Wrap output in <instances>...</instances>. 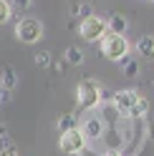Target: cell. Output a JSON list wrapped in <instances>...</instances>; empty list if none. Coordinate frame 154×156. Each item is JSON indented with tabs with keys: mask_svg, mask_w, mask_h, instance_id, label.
Wrapping results in <instances>:
<instances>
[{
	"mask_svg": "<svg viewBox=\"0 0 154 156\" xmlns=\"http://www.w3.org/2000/svg\"><path fill=\"white\" fill-rule=\"evenodd\" d=\"M8 3H10L13 8H18V10H28L33 0H8Z\"/></svg>",
	"mask_w": 154,
	"mask_h": 156,
	"instance_id": "obj_19",
	"label": "cell"
},
{
	"mask_svg": "<svg viewBox=\"0 0 154 156\" xmlns=\"http://www.w3.org/2000/svg\"><path fill=\"white\" fill-rule=\"evenodd\" d=\"M68 10H71V15H79L81 20H83V18H89V15H94V8L89 3H71Z\"/></svg>",
	"mask_w": 154,
	"mask_h": 156,
	"instance_id": "obj_15",
	"label": "cell"
},
{
	"mask_svg": "<svg viewBox=\"0 0 154 156\" xmlns=\"http://www.w3.org/2000/svg\"><path fill=\"white\" fill-rule=\"evenodd\" d=\"M124 76H129V78H134V76H139V61H131V58L127 55L124 58Z\"/></svg>",
	"mask_w": 154,
	"mask_h": 156,
	"instance_id": "obj_16",
	"label": "cell"
},
{
	"mask_svg": "<svg viewBox=\"0 0 154 156\" xmlns=\"http://www.w3.org/2000/svg\"><path fill=\"white\" fill-rule=\"evenodd\" d=\"M35 66H41V68H48V66H51V53H48V51H41V53H35Z\"/></svg>",
	"mask_w": 154,
	"mask_h": 156,
	"instance_id": "obj_18",
	"label": "cell"
},
{
	"mask_svg": "<svg viewBox=\"0 0 154 156\" xmlns=\"http://www.w3.org/2000/svg\"><path fill=\"white\" fill-rule=\"evenodd\" d=\"M13 18V5L8 3V0H0V25L8 23Z\"/></svg>",
	"mask_w": 154,
	"mask_h": 156,
	"instance_id": "obj_17",
	"label": "cell"
},
{
	"mask_svg": "<svg viewBox=\"0 0 154 156\" xmlns=\"http://www.w3.org/2000/svg\"><path fill=\"white\" fill-rule=\"evenodd\" d=\"M15 35L20 43H28L33 45L43 38V23L38 20V18H23V20H18L15 25Z\"/></svg>",
	"mask_w": 154,
	"mask_h": 156,
	"instance_id": "obj_4",
	"label": "cell"
},
{
	"mask_svg": "<svg viewBox=\"0 0 154 156\" xmlns=\"http://www.w3.org/2000/svg\"><path fill=\"white\" fill-rule=\"evenodd\" d=\"M53 68H56V73H58V76H63V71L68 68V63H66V58H63V61H56V63H53Z\"/></svg>",
	"mask_w": 154,
	"mask_h": 156,
	"instance_id": "obj_20",
	"label": "cell"
},
{
	"mask_svg": "<svg viewBox=\"0 0 154 156\" xmlns=\"http://www.w3.org/2000/svg\"><path fill=\"white\" fill-rule=\"evenodd\" d=\"M15 86H18V73H15V68H13V66H5L3 73H0V88L13 91Z\"/></svg>",
	"mask_w": 154,
	"mask_h": 156,
	"instance_id": "obj_11",
	"label": "cell"
},
{
	"mask_svg": "<svg viewBox=\"0 0 154 156\" xmlns=\"http://www.w3.org/2000/svg\"><path fill=\"white\" fill-rule=\"evenodd\" d=\"M99 43H101V53L106 55L109 61H114V63H121L124 58L129 55V51H131L127 35H116V33H106Z\"/></svg>",
	"mask_w": 154,
	"mask_h": 156,
	"instance_id": "obj_2",
	"label": "cell"
},
{
	"mask_svg": "<svg viewBox=\"0 0 154 156\" xmlns=\"http://www.w3.org/2000/svg\"><path fill=\"white\" fill-rule=\"evenodd\" d=\"M137 53L144 61H154V35H141L137 41Z\"/></svg>",
	"mask_w": 154,
	"mask_h": 156,
	"instance_id": "obj_8",
	"label": "cell"
},
{
	"mask_svg": "<svg viewBox=\"0 0 154 156\" xmlns=\"http://www.w3.org/2000/svg\"><path fill=\"white\" fill-rule=\"evenodd\" d=\"M137 101H139V91H134V88H124V91H116L111 96V106L124 116H129V111L134 108Z\"/></svg>",
	"mask_w": 154,
	"mask_h": 156,
	"instance_id": "obj_6",
	"label": "cell"
},
{
	"mask_svg": "<svg viewBox=\"0 0 154 156\" xmlns=\"http://www.w3.org/2000/svg\"><path fill=\"white\" fill-rule=\"evenodd\" d=\"M0 156H20V154H18V149H15V146H10V149L0 151Z\"/></svg>",
	"mask_w": 154,
	"mask_h": 156,
	"instance_id": "obj_21",
	"label": "cell"
},
{
	"mask_svg": "<svg viewBox=\"0 0 154 156\" xmlns=\"http://www.w3.org/2000/svg\"><path fill=\"white\" fill-rule=\"evenodd\" d=\"M86 146H89V139L83 136L81 129H71V131L61 133V139H58V149L63 154H81Z\"/></svg>",
	"mask_w": 154,
	"mask_h": 156,
	"instance_id": "obj_5",
	"label": "cell"
},
{
	"mask_svg": "<svg viewBox=\"0 0 154 156\" xmlns=\"http://www.w3.org/2000/svg\"><path fill=\"white\" fill-rule=\"evenodd\" d=\"M99 141H104V144H106V151H121V144H124V139L119 136V131L114 129V126L104 131V136H101Z\"/></svg>",
	"mask_w": 154,
	"mask_h": 156,
	"instance_id": "obj_9",
	"label": "cell"
},
{
	"mask_svg": "<svg viewBox=\"0 0 154 156\" xmlns=\"http://www.w3.org/2000/svg\"><path fill=\"white\" fill-rule=\"evenodd\" d=\"M81 131H83V136L89 141H99L101 136H104V131H106V123H104L101 116H89V119L83 121Z\"/></svg>",
	"mask_w": 154,
	"mask_h": 156,
	"instance_id": "obj_7",
	"label": "cell"
},
{
	"mask_svg": "<svg viewBox=\"0 0 154 156\" xmlns=\"http://www.w3.org/2000/svg\"><path fill=\"white\" fill-rule=\"evenodd\" d=\"M5 136H8V126L0 123V139H5Z\"/></svg>",
	"mask_w": 154,
	"mask_h": 156,
	"instance_id": "obj_24",
	"label": "cell"
},
{
	"mask_svg": "<svg viewBox=\"0 0 154 156\" xmlns=\"http://www.w3.org/2000/svg\"><path fill=\"white\" fill-rule=\"evenodd\" d=\"M147 113H149V101L144 98V96H139V101L134 103V108L129 111L131 119H147Z\"/></svg>",
	"mask_w": 154,
	"mask_h": 156,
	"instance_id": "obj_13",
	"label": "cell"
},
{
	"mask_svg": "<svg viewBox=\"0 0 154 156\" xmlns=\"http://www.w3.org/2000/svg\"><path fill=\"white\" fill-rule=\"evenodd\" d=\"M56 129H58V133H66V131H71V129H79V121H76V116L73 113H63L58 123H56Z\"/></svg>",
	"mask_w": 154,
	"mask_h": 156,
	"instance_id": "obj_12",
	"label": "cell"
},
{
	"mask_svg": "<svg viewBox=\"0 0 154 156\" xmlns=\"http://www.w3.org/2000/svg\"><path fill=\"white\" fill-rule=\"evenodd\" d=\"M147 133H149V139H152V141H154V121H152V123H149V126H147Z\"/></svg>",
	"mask_w": 154,
	"mask_h": 156,
	"instance_id": "obj_23",
	"label": "cell"
},
{
	"mask_svg": "<svg viewBox=\"0 0 154 156\" xmlns=\"http://www.w3.org/2000/svg\"><path fill=\"white\" fill-rule=\"evenodd\" d=\"M66 63L68 66H81L83 63V51L79 45H68L66 48Z\"/></svg>",
	"mask_w": 154,
	"mask_h": 156,
	"instance_id": "obj_14",
	"label": "cell"
},
{
	"mask_svg": "<svg viewBox=\"0 0 154 156\" xmlns=\"http://www.w3.org/2000/svg\"><path fill=\"white\" fill-rule=\"evenodd\" d=\"M106 156H124L121 151H106Z\"/></svg>",
	"mask_w": 154,
	"mask_h": 156,
	"instance_id": "obj_25",
	"label": "cell"
},
{
	"mask_svg": "<svg viewBox=\"0 0 154 156\" xmlns=\"http://www.w3.org/2000/svg\"><path fill=\"white\" fill-rule=\"evenodd\" d=\"M79 33L83 41H89V43H99L104 35L109 33V28H106V18H101V15H89V18H83L81 25H79Z\"/></svg>",
	"mask_w": 154,
	"mask_h": 156,
	"instance_id": "obj_3",
	"label": "cell"
},
{
	"mask_svg": "<svg viewBox=\"0 0 154 156\" xmlns=\"http://www.w3.org/2000/svg\"><path fill=\"white\" fill-rule=\"evenodd\" d=\"M106 28H109V33L124 35V33L129 30V20L124 15H111V18H106Z\"/></svg>",
	"mask_w": 154,
	"mask_h": 156,
	"instance_id": "obj_10",
	"label": "cell"
},
{
	"mask_svg": "<svg viewBox=\"0 0 154 156\" xmlns=\"http://www.w3.org/2000/svg\"><path fill=\"white\" fill-rule=\"evenodd\" d=\"M79 156H106V154H96V151H91L89 146H86V149H83V151H81Z\"/></svg>",
	"mask_w": 154,
	"mask_h": 156,
	"instance_id": "obj_22",
	"label": "cell"
},
{
	"mask_svg": "<svg viewBox=\"0 0 154 156\" xmlns=\"http://www.w3.org/2000/svg\"><path fill=\"white\" fill-rule=\"evenodd\" d=\"M104 93H101V83L94 81V78H83L76 86V103H79L81 111H91L96 106H101Z\"/></svg>",
	"mask_w": 154,
	"mask_h": 156,
	"instance_id": "obj_1",
	"label": "cell"
}]
</instances>
